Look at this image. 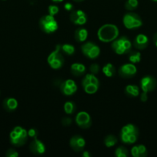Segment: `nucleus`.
<instances>
[{"mask_svg":"<svg viewBox=\"0 0 157 157\" xmlns=\"http://www.w3.org/2000/svg\"><path fill=\"white\" fill-rule=\"evenodd\" d=\"M119 35L118 27L113 24H105L99 29L97 36L99 41L105 43L112 42Z\"/></svg>","mask_w":157,"mask_h":157,"instance_id":"f257e3e1","label":"nucleus"},{"mask_svg":"<svg viewBox=\"0 0 157 157\" xmlns=\"http://www.w3.org/2000/svg\"><path fill=\"white\" fill-rule=\"evenodd\" d=\"M139 136V130L135 125L128 124L122 128L120 139L123 144H132L137 141Z\"/></svg>","mask_w":157,"mask_h":157,"instance_id":"f03ea898","label":"nucleus"},{"mask_svg":"<svg viewBox=\"0 0 157 157\" xmlns=\"http://www.w3.org/2000/svg\"><path fill=\"white\" fill-rule=\"evenodd\" d=\"M11 144L16 147L23 146L28 140V131L22 127L17 126L14 127L9 134Z\"/></svg>","mask_w":157,"mask_h":157,"instance_id":"7ed1b4c3","label":"nucleus"},{"mask_svg":"<svg viewBox=\"0 0 157 157\" xmlns=\"http://www.w3.org/2000/svg\"><path fill=\"white\" fill-rule=\"evenodd\" d=\"M111 47L117 55H125L130 52L132 48V42L126 36H122L112 41Z\"/></svg>","mask_w":157,"mask_h":157,"instance_id":"20e7f679","label":"nucleus"},{"mask_svg":"<svg viewBox=\"0 0 157 157\" xmlns=\"http://www.w3.org/2000/svg\"><path fill=\"white\" fill-rule=\"evenodd\" d=\"M39 27L45 33L52 34L56 32L58 25L54 16L50 15H43L39 19Z\"/></svg>","mask_w":157,"mask_h":157,"instance_id":"39448f33","label":"nucleus"},{"mask_svg":"<svg viewBox=\"0 0 157 157\" xmlns=\"http://www.w3.org/2000/svg\"><path fill=\"white\" fill-rule=\"evenodd\" d=\"M47 62L52 69H59L64 64V58L61 54V45L57 44L55 49L51 52L47 58Z\"/></svg>","mask_w":157,"mask_h":157,"instance_id":"423d86ee","label":"nucleus"},{"mask_svg":"<svg viewBox=\"0 0 157 157\" xmlns=\"http://www.w3.org/2000/svg\"><path fill=\"white\" fill-rule=\"evenodd\" d=\"M123 25L127 29H136L143 25V21L138 14L128 12L123 16Z\"/></svg>","mask_w":157,"mask_h":157,"instance_id":"0eeeda50","label":"nucleus"},{"mask_svg":"<svg viewBox=\"0 0 157 157\" xmlns=\"http://www.w3.org/2000/svg\"><path fill=\"white\" fill-rule=\"evenodd\" d=\"M81 50L83 55L89 59H95L100 55L99 47L91 41H88L83 44L81 47Z\"/></svg>","mask_w":157,"mask_h":157,"instance_id":"6e6552de","label":"nucleus"},{"mask_svg":"<svg viewBox=\"0 0 157 157\" xmlns=\"http://www.w3.org/2000/svg\"><path fill=\"white\" fill-rule=\"evenodd\" d=\"M156 85L157 81L155 78L149 75L143 77L140 81V87H141L142 90L146 93H149L155 90Z\"/></svg>","mask_w":157,"mask_h":157,"instance_id":"1a4fd4ad","label":"nucleus"},{"mask_svg":"<svg viewBox=\"0 0 157 157\" xmlns=\"http://www.w3.org/2000/svg\"><path fill=\"white\" fill-rule=\"evenodd\" d=\"M75 123L83 129H88L92 125V119L87 112L80 111L75 117Z\"/></svg>","mask_w":157,"mask_h":157,"instance_id":"9d476101","label":"nucleus"},{"mask_svg":"<svg viewBox=\"0 0 157 157\" xmlns=\"http://www.w3.org/2000/svg\"><path fill=\"white\" fill-rule=\"evenodd\" d=\"M136 73L137 68L132 63L123 64L119 70V75L123 78H132Z\"/></svg>","mask_w":157,"mask_h":157,"instance_id":"9b49d317","label":"nucleus"},{"mask_svg":"<svg viewBox=\"0 0 157 157\" xmlns=\"http://www.w3.org/2000/svg\"><path fill=\"white\" fill-rule=\"evenodd\" d=\"M70 20L75 25H83L87 21V16L83 10L78 9V10H74L71 12Z\"/></svg>","mask_w":157,"mask_h":157,"instance_id":"f8f14e48","label":"nucleus"},{"mask_svg":"<svg viewBox=\"0 0 157 157\" xmlns=\"http://www.w3.org/2000/svg\"><path fill=\"white\" fill-rule=\"evenodd\" d=\"M69 145L74 151L81 152L83 151L86 147V140L80 135H75L70 139Z\"/></svg>","mask_w":157,"mask_h":157,"instance_id":"ddd939ff","label":"nucleus"},{"mask_svg":"<svg viewBox=\"0 0 157 157\" xmlns=\"http://www.w3.org/2000/svg\"><path fill=\"white\" fill-rule=\"evenodd\" d=\"M29 150L33 154L42 155L46 152V147L42 141L36 138H33L29 145Z\"/></svg>","mask_w":157,"mask_h":157,"instance_id":"4468645a","label":"nucleus"},{"mask_svg":"<svg viewBox=\"0 0 157 157\" xmlns=\"http://www.w3.org/2000/svg\"><path fill=\"white\" fill-rule=\"evenodd\" d=\"M149 44V38L144 34H139L136 35L133 41V45L139 50H143L146 48Z\"/></svg>","mask_w":157,"mask_h":157,"instance_id":"2eb2a0df","label":"nucleus"},{"mask_svg":"<svg viewBox=\"0 0 157 157\" xmlns=\"http://www.w3.org/2000/svg\"><path fill=\"white\" fill-rule=\"evenodd\" d=\"M71 72L74 76H83L86 73V67L81 63H74L71 65Z\"/></svg>","mask_w":157,"mask_h":157,"instance_id":"dca6fc26","label":"nucleus"},{"mask_svg":"<svg viewBox=\"0 0 157 157\" xmlns=\"http://www.w3.org/2000/svg\"><path fill=\"white\" fill-rule=\"evenodd\" d=\"M3 107L8 111H13V110H16L18 107V101L13 98H6L3 101Z\"/></svg>","mask_w":157,"mask_h":157,"instance_id":"f3484780","label":"nucleus"},{"mask_svg":"<svg viewBox=\"0 0 157 157\" xmlns=\"http://www.w3.org/2000/svg\"><path fill=\"white\" fill-rule=\"evenodd\" d=\"M88 31L86 30L85 28H78L75 30V41H78V42H83V41H86L88 38Z\"/></svg>","mask_w":157,"mask_h":157,"instance_id":"a211bd4d","label":"nucleus"},{"mask_svg":"<svg viewBox=\"0 0 157 157\" xmlns=\"http://www.w3.org/2000/svg\"><path fill=\"white\" fill-rule=\"evenodd\" d=\"M125 92L129 97L136 98L139 95V87L136 85H127L125 88Z\"/></svg>","mask_w":157,"mask_h":157,"instance_id":"6ab92c4d","label":"nucleus"},{"mask_svg":"<svg viewBox=\"0 0 157 157\" xmlns=\"http://www.w3.org/2000/svg\"><path fill=\"white\" fill-rule=\"evenodd\" d=\"M86 84H94L99 85V79L95 77V75L90 73L87 74L82 81V86Z\"/></svg>","mask_w":157,"mask_h":157,"instance_id":"aec40b11","label":"nucleus"},{"mask_svg":"<svg viewBox=\"0 0 157 157\" xmlns=\"http://www.w3.org/2000/svg\"><path fill=\"white\" fill-rule=\"evenodd\" d=\"M103 72L108 78H112L115 75V68L111 63H108L103 67Z\"/></svg>","mask_w":157,"mask_h":157,"instance_id":"412c9836","label":"nucleus"},{"mask_svg":"<svg viewBox=\"0 0 157 157\" xmlns=\"http://www.w3.org/2000/svg\"><path fill=\"white\" fill-rule=\"evenodd\" d=\"M99 86L97 84H86L83 85V89H84V91L86 94H93L96 93L98 91Z\"/></svg>","mask_w":157,"mask_h":157,"instance_id":"4be33fe9","label":"nucleus"},{"mask_svg":"<svg viewBox=\"0 0 157 157\" xmlns=\"http://www.w3.org/2000/svg\"><path fill=\"white\" fill-rule=\"evenodd\" d=\"M63 108H64L65 113L67 114H72L75 113V110H76V106H75V103L72 101H68V102L65 103Z\"/></svg>","mask_w":157,"mask_h":157,"instance_id":"5701e85b","label":"nucleus"},{"mask_svg":"<svg viewBox=\"0 0 157 157\" xmlns=\"http://www.w3.org/2000/svg\"><path fill=\"white\" fill-rule=\"evenodd\" d=\"M129 60L132 64H137L141 61V54L139 52H129Z\"/></svg>","mask_w":157,"mask_h":157,"instance_id":"b1692460","label":"nucleus"},{"mask_svg":"<svg viewBox=\"0 0 157 157\" xmlns=\"http://www.w3.org/2000/svg\"><path fill=\"white\" fill-rule=\"evenodd\" d=\"M117 142H118L117 138L115 137V136H113V135H108L104 140L105 145H106V147H108V148L114 147V146L117 144Z\"/></svg>","mask_w":157,"mask_h":157,"instance_id":"393cba45","label":"nucleus"},{"mask_svg":"<svg viewBox=\"0 0 157 157\" xmlns=\"http://www.w3.org/2000/svg\"><path fill=\"white\" fill-rule=\"evenodd\" d=\"M61 51L68 55H72L75 52V48L72 44H64L61 45Z\"/></svg>","mask_w":157,"mask_h":157,"instance_id":"a878e982","label":"nucleus"},{"mask_svg":"<svg viewBox=\"0 0 157 157\" xmlns=\"http://www.w3.org/2000/svg\"><path fill=\"white\" fill-rule=\"evenodd\" d=\"M115 156L117 157H127L129 156V152L124 147H119L115 150Z\"/></svg>","mask_w":157,"mask_h":157,"instance_id":"bb28decb","label":"nucleus"},{"mask_svg":"<svg viewBox=\"0 0 157 157\" xmlns=\"http://www.w3.org/2000/svg\"><path fill=\"white\" fill-rule=\"evenodd\" d=\"M139 5L138 0H127L125 4V7L127 10L132 11L137 8Z\"/></svg>","mask_w":157,"mask_h":157,"instance_id":"cd10ccee","label":"nucleus"},{"mask_svg":"<svg viewBox=\"0 0 157 157\" xmlns=\"http://www.w3.org/2000/svg\"><path fill=\"white\" fill-rule=\"evenodd\" d=\"M60 90H61V92L63 94L66 95V96H71V95H72L73 94H75L72 91V89L69 87H68L64 82L62 83L61 85H60Z\"/></svg>","mask_w":157,"mask_h":157,"instance_id":"c85d7f7f","label":"nucleus"},{"mask_svg":"<svg viewBox=\"0 0 157 157\" xmlns=\"http://www.w3.org/2000/svg\"><path fill=\"white\" fill-rule=\"evenodd\" d=\"M139 151V157H146L147 156V150L146 147L143 144H139L137 146Z\"/></svg>","mask_w":157,"mask_h":157,"instance_id":"c756f323","label":"nucleus"},{"mask_svg":"<svg viewBox=\"0 0 157 157\" xmlns=\"http://www.w3.org/2000/svg\"><path fill=\"white\" fill-rule=\"evenodd\" d=\"M64 83L68 86V87H69L71 89H72V91H73L74 93H75V92H76L77 85H76V84H75V81H72V80H71V79H69V80H66V81H64Z\"/></svg>","mask_w":157,"mask_h":157,"instance_id":"7c9ffc66","label":"nucleus"},{"mask_svg":"<svg viewBox=\"0 0 157 157\" xmlns=\"http://www.w3.org/2000/svg\"><path fill=\"white\" fill-rule=\"evenodd\" d=\"M48 11H49V15L54 16V15H55L56 14H58L59 9H58V6H55V5H51V6H49V8H48Z\"/></svg>","mask_w":157,"mask_h":157,"instance_id":"2f4dec72","label":"nucleus"},{"mask_svg":"<svg viewBox=\"0 0 157 157\" xmlns=\"http://www.w3.org/2000/svg\"><path fill=\"white\" fill-rule=\"evenodd\" d=\"M99 65L98 64H92L89 67V71H90L91 74H93L95 75L99 72Z\"/></svg>","mask_w":157,"mask_h":157,"instance_id":"473e14b6","label":"nucleus"},{"mask_svg":"<svg viewBox=\"0 0 157 157\" xmlns=\"http://www.w3.org/2000/svg\"><path fill=\"white\" fill-rule=\"evenodd\" d=\"M6 156L7 157H18V152L15 151V150H13V149H10V150H9L7 151Z\"/></svg>","mask_w":157,"mask_h":157,"instance_id":"72a5a7b5","label":"nucleus"},{"mask_svg":"<svg viewBox=\"0 0 157 157\" xmlns=\"http://www.w3.org/2000/svg\"><path fill=\"white\" fill-rule=\"evenodd\" d=\"M72 120L70 117H64L62 120V124L65 127H69L72 124Z\"/></svg>","mask_w":157,"mask_h":157,"instance_id":"f704fd0d","label":"nucleus"},{"mask_svg":"<svg viewBox=\"0 0 157 157\" xmlns=\"http://www.w3.org/2000/svg\"><path fill=\"white\" fill-rule=\"evenodd\" d=\"M38 133H37V130L34 128H31L28 130V136L31 138H36Z\"/></svg>","mask_w":157,"mask_h":157,"instance_id":"c9c22d12","label":"nucleus"},{"mask_svg":"<svg viewBox=\"0 0 157 157\" xmlns=\"http://www.w3.org/2000/svg\"><path fill=\"white\" fill-rule=\"evenodd\" d=\"M131 155L133 157H139V151L137 146H134L131 149Z\"/></svg>","mask_w":157,"mask_h":157,"instance_id":"e433bc0d","label":"nucleus"},{"mask_svg":"<svg viewBox=\"0 0 157 157\" xmlns=\"http://www.w3.org/2000/svg\"><path fill=\"white\" fill-rule=\"evenodd\" d=\"M64 9H66V11H69V12H70V11H72V9H73V6H72V3L66 2V4L64 5Z\"/></svg>","mask_w":157,"mask_h":157,"instance_id":"4c0bfd02","label":"nucleus"},{"mask_svg":"<svg viewBox=\"0 0 157 157\" xmlns=\"http://www.w3.org/2000/svg\"><path fill=\"white\" fill-rule=\"evenodd\" d=\"M147 94L146 92H143L140 94V100H141L142 102H146V101L148 100V96H147Z\"/></svg>","mask_w":157,"mask_h":157,"instance_id":"58836bf2","label":"nucleus"},{"mask_svg":"<svg viewBox=\"0 0 157 157\" xmlns=\"http://www.w3.org/2000/svg\"><path fill=\"white\" fill-rule=\"evenodd\" d=\"M83 157H90L91 153L89 151H83Z\"/></svg>","mask_w":157,"mask_h":157,"instance_id":"ea45409f","label":"nucleus"},{"mask_svg":"<svg viewBox=\"0 0 157 157\" xmlns=\"http://www.w3.org/2000/svg\"><path fill=\"white\" fill-rule=\"evenodd\" d=\"M153 41H154V44H155V45L157 47V32L155 34V35H154Z\"/></svg>","mask_w":157,"mask_h":157,"instance_id":"a19ab883","label":"nucleus"},{"mask_svg":"<svg viewBox=\"0 0 157 157\" xmlns=\"http://www.w3.org/2000/svg\"><path fill=\"white\" fill-rule=\"evenodd\" d=\"M52 1L54 2H62L63 0H52Z\"/></svg>","mask_w":157,"mask_h":157,"instance_id":"79ce46f5","label":"nucleus"},{"mask_svg":"<svg viewBox=\"0 0 157 157\" xmlns=\"http://www.w3.org/2000/svg\"><path fill=\"white\" fill-rule=\"evenodd\" d=\"M74 1L75 2H83V1H84V0H74Z\"/></svg>","mask_w":157,"mask_h":157,"instance_id":"37998d69","label":"nucleus"},{"mask_svg":"<svg viewBox=\"0 0 157 157\" xmlns=\"http://www.w3.org/2000/svg\"><path fill=\"white\" fill-rule=\"evenodd\" d=\"M153 2H157V0H152Z\"/></svg>","mask_w":157,"mask_h":157,"instance_id":"c03bdc74","label":"nucleus"}]
</instances>
